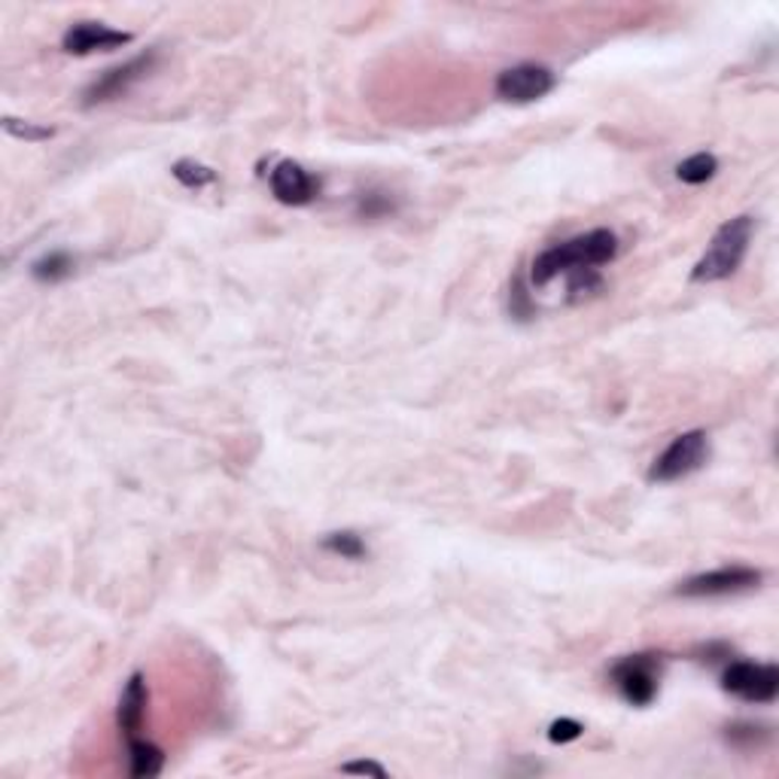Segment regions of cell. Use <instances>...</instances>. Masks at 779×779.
I'll return each mask as SVG.
<instances>
[{
	"mask_svg": "<svg viewBox=\"0 0 779 779\" xmlns=\"http://www.w3.org/2000/svg\"><path fill=\"white\" fill-rule=\"evenodd\" d=\"M618 256V238L609 229H594V232L570 238L563 244H554L542 250L530 268V284L548 287L558 274H570L575 268H597Z\"/></svg>",
	"mask_w": 779,
	"mask_h": 779,
	"instance_id": "cell-1",
	"label": "cell"
},
{
	"mask_svg": "<svg viewBox=\"0 0 779 779\" xmlns=\"http://www.w3.org/2000/svg\"><path fill=\"white\" fill-rule=\"evenodd\" d=\"M755 234V219L753 217H734L728 219L725 226H719V232L712 234L707 253L700 256L691 280L695 284H715V280H728L731 274H737V268L749 253Z\"/></svg>",
	"mask_w": 779,
	"mask_h": 779,
	"instance_id": "cell-2",
	"label": "cell"
},
{
	"mask_svg": "<svg viewBox=\"0 0 779 779\" xmlns=\"http://www.w3.org/2000/svg\"><path fill=\"white\" fill-rule=\"evenodd\" d=\"M707 460H710V436L703 429H688L673 438L664 454H657V460L649 469V481L671 484V481L688 479L691 472L703 469Z\"/></svg>",
	"mask_w": 779,
	"mask_h": 779,
	"instance_id": "cell-3",
	"label": "cell"
},
{
	"mask_svg": "<svg viewBox=\"0 0 779 779\" xmlns=\"http://www.w3.org/2000/svg\"><path fill=\"white\" fill-rule=\"evenodd\" d=\"M722 688L746 703H774L779 695V671L774 664L731 661L722 673Z\"/></svg>",
	"mask_w": 779,
	"mask_h": 779,
	"instance_id": "cell-4",
	"label": "cell"
},
{
	"mask_svg": "<svg viewBox=\"0 0 779 779\" xmlns=\"http://www.w3.org/2000/svg\"><path fill=\"white\" fill-rule=\"evenodd\" d=\"M761 570H753V566H719V570H710V573L691 575L685 578L683 585L676 588L679 597H691V600H700V597H731V594H746V591H755L761 585Z\"/></svg>",
	"mask_w": 779,
	"mask_h": 779,
	"instance_id": "cell-5",
	"label": "cell"
},
{
	"mask_svg": "<svg viewBox=\"0 0 779 779\" xmlns=\"http://www.w3.org/2000/svg\"><path fill=\"white\" fill-rule=\"evenodd\" d=\"M657 679H661L657 655H628L612 667V683L630 707H649L657 698Z\"/></svg>",
	"mask_w": 779,
	"mask_h": 779,
	"instance_id": "cell-6",
	"label": "cell"
},
{
	"mask_svg": "<svg viewBox=\"0 0 779 779\" xmlns=\"http://www.w3.org/2000/svg\"><path fill=\"white\" fill-rule=\"evenodd\" d=\"M152 65H156V53L150 49V53L135 55L131 61H125L119 68H110L107 73H101V77L85 89V95H82L85 101H82V104H85V107H95V104H107V101L128 95L137 82L150 73Z\"/></svg>",
	"mask_w": 779,
	"mask_h": 779,
	"instance_id": "cell-7",
	"label": "cell"
},
{
	"mask_svg": "<svg viewBox=\"0 0 779 779\" xmlns=\"http://www.w3.org/2000/svg\"><path fill=\"white\" fill-rule=\"evenodd\" d=\"M558 85L554 70L546 65H515L496 77V95L512 104H534Z\"/></svg>",
	"mask_w": 779,
	"mask_h": 779,
	"instance_id": "cell-8",
	"label": "cell"
},
{
	"mask_svg": "<svg viewBox=\"0 0 779 779\" xmlns=\"http://www.w3.org/2000/svg\"><path fill=\"white\" fill-rule=\"evenodd\" d=\"M268 186H272L274 198L289 207L311 205L320 195V180L308 168H301L299 162H289V159L274 164V171L268 174Z\"/></svg>",
	"mask_w": 779,
	"mask_h": 779,
	"instance_id": "cell-9",
	"label": "cell"
},
{
	"mask_svg": "<svg viewBox=\"0 0 779 779\" xmlns=\"http://www.w3.org/2000/svg\"><path fill=\"white\" fill-rule=\"evenodd\" d=\"M125 43H131V34H128V31H116V27L101 25V22H80V25L68 27L61 46H65V53L70 55H92L119 49Z\"/></svg>",
	"mask_w": 779,
	"mask_h": 779,
	"instance_id": "cell-10",
	"label": "cell"
},
{
	"mask_svg": "<svg viewBox=\"0 0 779 779\" xmlns=\"http://www.w3.org/2000/svg\"><path fill=\"white\" fill-rule=\"evenodd\" d=\"M147 700H150L147 679L135 673L125 685L119 707H116V725L125 734V740H137V731L144 728V715H147Z\"/></svg>",
	"mask_w": 779,
	"mask_h": 779,
	"instance_id": "cell-11",
	"label": "cell"
},
{
	"mask_svg": "<svg viewBox=\"0 0 779 779\" xmlns=\"http://www.w3.org/2000/svg\"><path fill=\"white\" fill-rule=\"evenodd\" d=\"M164 767V755L159 746L147 740H128V774L137 779L159 777Z\"/></svg>",
	"mask_w": 779,
	"mask_h": 779,
	"instance_id": "cell-12",
	"label": "cell"
},
{
	"mask_svg": "<svg viewBox=\"0 0 779 779\" xmlns=\"http://www.w3.org/2000/svg\"><path fill=\"white\" fill-rule=\"evenodd\" d=\"M31 274L41 280V284H58L73 274V256L68 250H53V253H43L41 260L31 265Z\"/></svg>",
	"mask_w": 779,
	"mask_h": 779,
	"instance_id": "cell-13",
	"label": "cell"
},
{
	"mask_svg": "<svg viewBox=\"0 0 779 779\" xmlns=\"http://www.w3.org/2000/svg\"><path fill=\"white\" fill-rule=\"evenodd\" d=\"M715 171H719V159H715L712 152H695V156H688V159L676 168V177L688 183V186H700V183L715 177Z\"/></svg>",
	"mask_w": 779,
	"mask_h": 779,
	"instance_id": "cell-14",
	"label": "cell"
},
{
	"mask_svg": "<svg viewBox=\"0 0 779 779\" xmlns=\"http://www.w3.org/2000/svg\"><path fill=\"white\" fill-rule=\"evenodd\" d=\"M323 548L339 554L344 561H363L369 558V546L363 542V536L354 534V530H339V534H329L323 539Z\"/></svg>",
	"mask_w": 779,
	"mask_h": 779,
	"instance_id": "cell-15",
	"label": "cell"
},
{
	"mask_svg": "<svg viewBox=\"0 0 779 779\" xmlns=\"http://www.w3.org/2000/svg\"><path fill=\"white\" fill-rule=\"evenodd\" d=\"M171 174H174V180L183 183L186 190H202V186H210V183L217 180L214 168L195 162V159H180V162L171 168Z\"/></svg>",
	"mask_w": 779,
	"mask_h": 779,
	"instance_id": "cell-16",
	"label": "cell"
},
{
	"mask_svg": "<svg viewBox=\"0 0 779 779\" xmlns=\"http://www.w3.org/2000/svg\"><path fill=\"white\" fill-rule=\"evenodd\" d=\"M728 743H734L740 749H753V746H761L770 737V731L761 725H753V722H737V725L728 728Z\"/></svg>",
	"mask_w": 779,
	"mask_h": 779,
	"instance_id": "cell-17",
	"label": "cell"
},
{
	"mask_svg": "<svg viewBox=\"0 0 779 779\" xmlns=\"http://www.w3.org/2000/svg\"><path fill=\"white\" fill-rule=\"evenodd\" d=\"M570 277V293H573V299H585V296H594L597 289L603 287L600 274H597V268H575V272L566 274Z\"/></svg>",
	"mask_w": 779,
	"mask_h": 779,
	"instance_id": "cell-18",
	"label": "cell"
},
{
	"mask_svg": "<svg viewBox=\"0 0 779 779\" xmlns=\"http://www.w3.org/2000/svg\"><path fill=\"white\" fill-rule=\"evenodd\" d=\"M3 128H7L13 137H22V140H49V137H53V128H41V125L34 123H22V119H13V116L3 119Z\"/></svg>",
	"mask_w": 779,
	"mask_h": 779,
	"instance_id": "cell-19",
	"label": "cell"
},
{
	"mask_svg": "<svg viewBox=\"0 0 779 779\" xmlns=\"http://www.w3.org/2000/svg\"><path fill=\"white\" fill-rule=\"evenodd\" d=\"M582 731H585L582 722H575V719H558V722H551V728H548V740H551V743H573V740L582 737Z\"/></svg>",
	"mask_w": 779,
	"mask_h": 779,
	"instance_id": "cell-20",
	"label": "cell"
},
{
	"mask_svg": "<svg viewBox=\"0 0 779 779\" xmlns=\"http://www.w3.org/2000/svg\"><path fill=\"white\" fill-rule=\"evenodd\" d=\"M344 774H363V777H387V770H383L381 765H375V761H351V765L342 767Z\"/></svg>",
	"mask_w": 779,
	"mask_h": 779,
	"instance_id": "cell-21",
	"label": "cell"
}]
</instances>
